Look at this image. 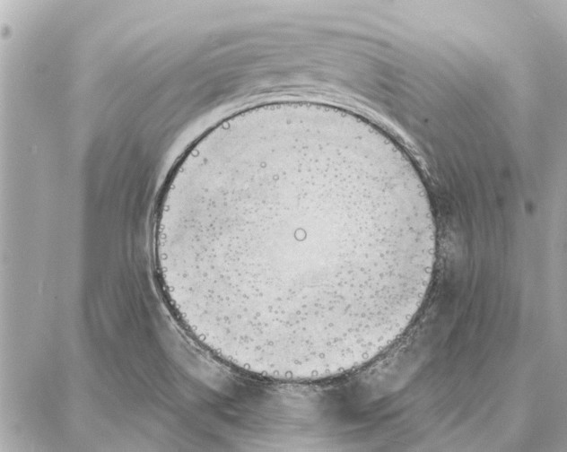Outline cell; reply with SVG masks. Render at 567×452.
I'll return each mask as SVG.
<instances>
[{
	"label": "cell",
	"mask_w": 567,
	"mask_h": 452,
	"mask_svg": "<svg viewBox=\"0 0 567 452\" xmlns=\"http://www.w3.org/2000/svg\"><path fill=\"white\" fill-rule=\"evenodd\" d=\"M423 183L354 117L285 107L222 123L172 172L154 227L174 312L222 362L310 382L371 361L428 292Z\"/></svg>",
	"instance_id": "6da1fadb"
}]
</instances>
